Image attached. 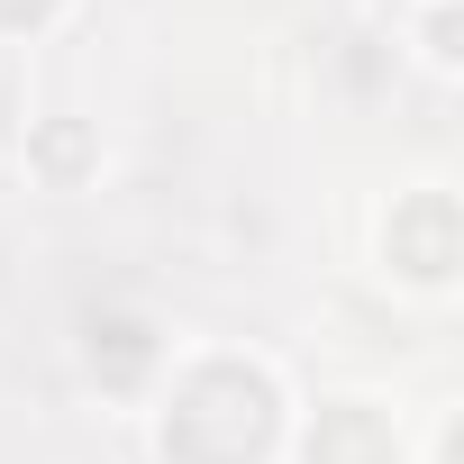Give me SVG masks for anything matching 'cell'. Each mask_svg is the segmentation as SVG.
<instances>
[{
  "instance_id": "cell-1",
  "label": "cell",
  "mask_w": 464,
  "mask_h": 464,
  "mask_svg": "<svg viewBox=\"0 0 464 464\" xmlns=\"http://www.w3.org/2000/svg\"><path fill=\"white\" fill-rule=\"evenodd\" d=\"M209 392H237V401H246V437H237V446H218V464H256V455H265V428H274V392H265V373H246V364H209ZM209 419H218V410L191 392V401L164 419V446L191 455Z\"/></svg>"
}]
</instances>
